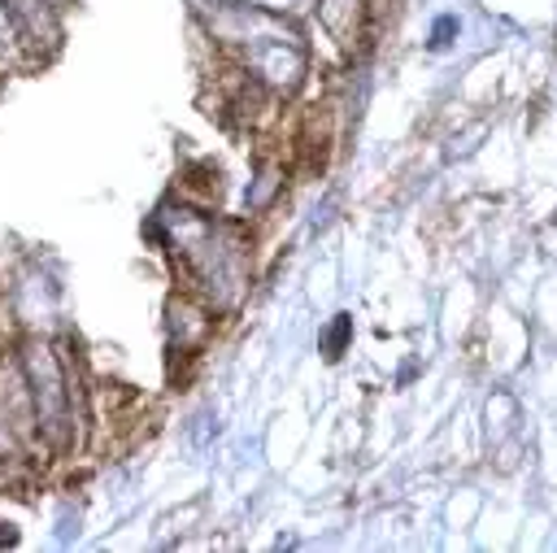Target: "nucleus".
I'll list each match as a JSON object with an SVG mask.
<instances>
[{"label": "nucleus", "mask_w": 557, "mask_h": 553, "mask_svg": "<svg viewBox=\"0 0 557 553\" xmlns=\"http://www.w3.org/2000/svg\"><path fill=\"white\" fill-rule=\"evenodd\" d=\"M22 366H26V388L35 405V427H44L52 444H65L70 440V388H65V370L57 353L48 344H26Z\"/></svg>", "instance_id": "obj_1"}]
</instances>
